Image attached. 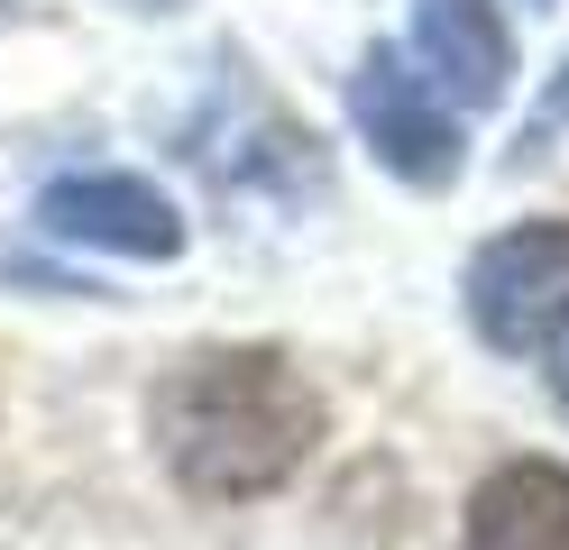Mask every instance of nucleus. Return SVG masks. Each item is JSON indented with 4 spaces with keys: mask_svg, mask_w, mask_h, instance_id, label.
Instances as JSON below:
<instances>
[{
    "mask_svg": "<svg viewBox=\"0 0 569 550\" xmlns=\"http://www.w3.org/2000/svg\"><path fill=\"white\" fill-rule=\"evenodd\" d=\"M148 440L184 496H276L322 440V394L284 349H202L148 394Z\"/></svg>",
    "mask_w": 569,
    "mask_h": 550,
    "instance_id": "obj_1",
    "label": "nucleus"
},
{
    "mask_svg": "<svg viewBox=\"0 0 569 550\" xmlns=\"http://www.w3.org/2000/svg\"><path fill=\"white\" fill-rule=\"evenodd\" d=\"M469 321L487 349L532 358L569 340V220H523L496 230L469 257Z\"/></svg>",
    "mask_w": 569,
    "mask_h": 550,
    "instance_id": "obj_2",
    "label": "nucleus"
},
{
    "mask_svg": "<svg viewBox=\"0 0 569 550\" xmlns=\"http://www.w3.org/2000/svg\"><path fill=\"white\" fill-rule=\"evenodd\" d=\"M38 230L56 248H101V257H138V267L184 257V211L148 174H56L38 193Z\"/></svg>",
    "mask_w": 569,
    "mask_h": 550,
    "instance_id": "obj_4",
    "label": "nucleus"
},
{
    "mask_svg": "<svg viewBox=\"0 0 569 550\" xmlns=\"http://www.w3.org/2000/svg\"><path fill=\"white\" fill-rule=\"evenodd\" d=\"M560 129H569V64L542 83V101H532V120H523V138H515V166H523V157H542Z\"/></svg>",
    "mask_w": 569,
    "mask_h": 550,
    "instance_id": "obj_7",
    "label": "nucleus"
},
{
    "mask_svg": "<svg viewBox=\"0 0 569 550\" xmlns=\"http://www.w3.org/2000/svg\"><path fill=\"white\" fill-rule=\"evenodd\" d=\"M349 120H359L368 157L413 183V193H450L469 174V138H459V110L422 83V73L396 56V47H368L349 64Z\"/></svg>",
    "mask_w": 569,
    "mask_h": 550,
    "instance_id": "obj_3",
    "label": "nucleus"
},
{
    "mask_svg": "<svg viewBox=\"0 0 569 550\" xmlns=\"http://www.w3.org/2000/svg\"><path fill=\"white\" fill-rule=\"evenodd\" d=\"M532 10H551V0H532Z\"/></svg>",
    "mask_w": 569,
    "mask_h": 550,
    "instance_id": "obj_9",
    "label": "nucleus"
},
{
    "mask_svg": "<svg viewBox=\"0 0 569 550\" xmlns=\"http://www.w3.org/2000/svg\"><path fill=\"white\" fill-rule=\"evenodd\" d=\"M405 47L450 110H496L506 83H515V37H506L496 0H413Z\"/></svg>",
    "mask_w": 569,
    "mask_h": 550,
    "instance_id": "obj_5",
    "label": "nucleus"
},
{
    "mask_svg": "<svg viewBox=\"0 0 569 550\" xmlns=\"http://www.w3.org/2000/svg\"><path fill=\"white\" fill-rule=\"evenodd\" d=\"M551 394H560V413H569V340L551 349Z\"/></svg>",
    "mask_w": 569,
    "mask_h": 550,
    "instance_id": "obj_8",
    "label": "nucleus"
},
{
    "mask_svg": "<svg viewBox=\"0 0 569 550\" xmlns=\"http://www.w3.org/2000/svg\"><path fill=\"white\" fill-rule=\"evenodd\" d=\"M469 550H569V468L506 459L469 496Z\"/></svg>",
    "mask_w": 569,
    "mask_h": 550,
    "instance_id": "obj_6",
    "label": "nucleus"
}]
</instances>
